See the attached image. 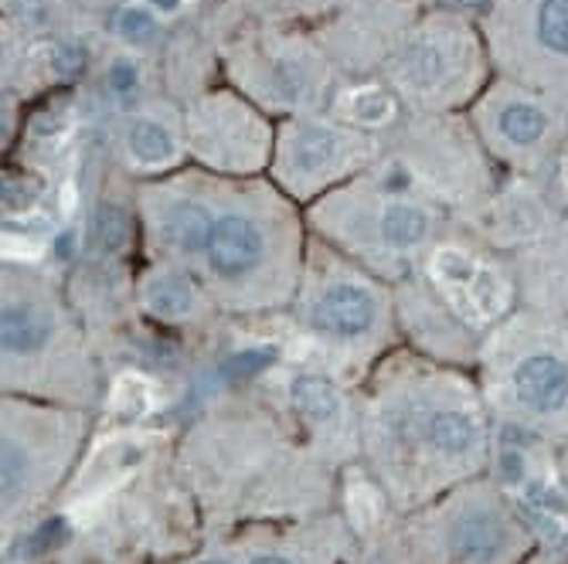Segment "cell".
<instances>
[{
  "mask_svg": "<svg viewBox=\"0 0 568 564\" xmlns=\"http://www.w3.org/2000/svg\"><path fill=\"white\" fill-rule=\"evenodd\" d=\"M385 435L402 442L398 449L426 445L443 459H470L484 449L480 419L459 404H398L385 416Z\"/></svg>",
  "mask_w": 568,
  "mask_h": 564,
  "instance_id": "cell-1",
  "label": "cell"
},
{
  "mask_svg": "<svg viewBox=\"0 0 568 564\" xmlns=\"http://www.w3.org/2000/svg\"><path fill=\"white\" fill-rule=\"evenodd\" d=\"M446 547L456 564H497L510 551V527L494 506L470 503L449 524Z\"/></svg>",
  "mask_w": 568,
  "mask_h": 564,
  "instance_id": "cell-2",
  "label": "cell"
},
{
  "mask_svg": "<svg viewBox=\"0 0 568 564\" xmlns=\"http://www.w3.org/2000/svg\"><path fill=\"white\" fill-rule=\"evenodd\" d=\"M514 398L531 416H558L568 408V365L551 353H531L510 375Z\"/></svg>",
  "mask_w": 568,
  "mask_h": 564,
  "instance_id": "cell-3",
  "label": "cell"
},
{
  "mask_svg": "<svg viewBox=\"0 0 568 564\" xmlns=\"http://www.w3.org/2000/svg\"><path fill=\"white\" fill-rule=\"evenodd\" d=\"M378 306L375 296L368 289H361L354 283H337L331 289H324V296L314 302V314H310V324H314L317 334L324 337H361L375 327Z\"/></svg>",
  "mask_w": 568,
  "mask_h": 564,
  "instance_id": "cell-4",
  "label": "cell"
},
{
  "mask_svg": "<svg viewBox=\"0 0 568 564\" xmlns=\"http://www.w3.org/2000/svg\"><path fill=\"white\" fill-rule=\"evenodd\" d=\"M263 232L242 215H225L212 228L209 263L222 279H242L263 263Z\"/></svg>",
  "mask_w": 568,
  "mask_h": 564,
  "instance_id": "cell-5",
  "label": "cell"
},
{
  "mask_svg": "<svg viewBox=\"0 0 568 564\" xmlns=\"http://www.w3.org/2000/svg\"><path fill=\"white\" fill-rule=\"evenodd\" d=\"M290 401L296 416L314 429H337L344 422V398L334 381L321 375H300L290 384Z\"/></svg>",
  "mask_w": 568,
  "mask_h": 564,
  "instance_id": "cell-6",
  "label": "cell"
},
{
  "mask_svg": "<svg viewBox=\"0 0 568 564\" xmlns=\"http://www.w3.org/2000/svg\"><path fill=\"white\" fill-rule=\"evenodd\" d=\"M0 340H4L8 357H31L48 347L51 320L44 310H34L28 302H8L0 314Z\"/></svg>",
  "mask_w": 568,
  "mask_h": 564,
  "instance_id": "cell-7",
  "label": "cell"
},
{
  "mask_svg": "<svg viewBox=\"0 0 568 564\" xmlns=\"http://www.w3.org/2000/svg\"><path fill=\"white\" fill-rule=\"evenodd\" d=\"M212 215L201 208L194 201H178L174 208H168L164 215V238L181 248V252H209V242H212Z\"/></svg>",
  "mask_w": 568,
  "mask_h": 564,
  "instance_id": "cell-8",
  "label": "cell"
},
{
  "mask_svg": "<svg viewBox=\"0 0 568 564\" xmlns=\"http://www.w3.org/2000/svg\"><path fill=\"white\" fill-rule=\"evenodd\" d=\"M341 150V136L327 126H306L300 130L296 143H293V167L300 174H317L324 167H331V161Z\"/></svg>",
  "mask_w": 568,
  "mask_h": 564,
  "instance_id": "cell-9",
  "label": "cell"
},
{
  "mask_svg": "<svg viewBox=\"0 0 568 564\" xmlns=\"http://www.w3.org/2000/svg\"><path fill=\"white\" fill-rule=\"evenodd\" d=\"M429 235V215L416 204H388L382 212V238L395 248H412Z\"/></svg>",
  "mask_w": 568,
  "mask_h": 564,
  "instance_id": "cell-10",
  "label": "cell"
},
{
  "mask_svg": "<svg viewBox=\"0 0 568 564\" xmlns=\"http://www.w3.org/2000/svg\"><path fill=\"white\" fill-rule=\"evenodd\" d=\"M146 306L158 317H168V320L187 317L191 306H194L191 283L181 273H161L158 279L146 286Z\"/></svg>",
  "mask_w": 568,
  "mask_h": 564,
  "instance_id": "cell-11",
  "label": "cell"
},
{
  "mask_svg": "<svg viewBox=\"0 0 568 564\" xmlns=\"http://www.w3.org/2000/svg\"><path fill=\"white\" fill-rule=\"evenodd\" d=\"M130 153L140 164H146V167H161V164H168L174 157V140H171V133L161 123L140 120L130 130Z\"/></svg>",
  "mask_w": 568,
  "mask_h": 564,
  "instance_id": "cell-12",
  "label": "cell"
},
{
  "mask_svg": "<svg viewBox=\"0 0 568 564\" xmlns=\"http://www.w3.org/2000/svg\"><path fill=\"white\" fill-rule=\"evenodd\" d=\"M405 79L412 85H419V89H433L443 82L446 75V55H443V48L433 44V41H419V44H412L405 51V65H402Z\"/></svg>",
  "mask_w": 568,
  "mask_h": 564,
  "instance_id": "cell-13",
  "label": "cell"
},
{
  "mask_svg": "<svg viewBox=\"0 0 568 564\" xmlns=\"http://www.w3.org/2000/svg\"><path fill=\"white\" fill-rule=\"evenodd\" d=\"M548 130V120L538 106H528V102H514L500 113V133L518 143V146H528L535 140H541V133Z\"/></svg>",
  "mask_w": 568,
  "mask_h": 564,
  "instance_id": "cell-14",
  "label": "cell"
},
{
  "mask_svg": "<svg viewBox=\"0 0 568 564\" xmlns=\"http://www.w3.org/2000/svg\"><path fill=\"white\" fill-rule=\"evenodd\" d=\"M130 238V218L120 204H99L92 218V242L102 252H120Z\"/></svg>",
  "mask_w": 568,
  "mask_h": 564,
  "instance_id": "cell-15",
  "label": "cell"
},
{
  "mask_svg": "<svg viewBox=\"0 0 568 564\" xmlns=\"http://www.w3.org/2000/svg\"><path fill=\"white\" fill-rule=\"evenodd\" d=\"M538 38L558 55H568V0H541Z\"/></svg>",
  "mask_w": 568,
  "mask_h": 564,
  "instance_id": "cell-16",
  "label": "cell"
},
{
  "mask_svg": "<svg viewBox=\"0 0 568 564\" xmlns=\"http://www.w3.org/2000/svg\"><path fill=\"white\" fill-rule=\"evenodd\" d=\"M270 361H273V350H270V347H260V350H242V353H235L232 361L222 368V375H225V378H232V381H242V378H248V375H260Z\"/></svg>",
  "mask_w": 568,
  "mask_h": 564,
  "instance_id": "cell-17",
  "label": "cell"
},
{
  "mask_svg": "<svg viewBox=\"0 0 568 564\" xmlns=\"http://www.w3.org/2000/svg\"><path fill=\"white\" fill-rule=\"evenodd\" d=\"M116 31L126 38V41H150L158 34V21H153L150 11L143 8H126L120 18H116Z\"/></svg>",
  "mask_w": 568,
  "mask_h": 564,
  "instance_id": "cell-18",
  "label": "cell"
},
{
  "mask_svg": "<svg viewBox=\"0 0 568 564\" xmlns=\"http://www.w3.org/2000/svg\"><path fill=\"white\" fill-rule=\"evenodd\" d=\"M436 273H439L446 283H459V286H474V279L480 276V273L474 269V263L467 259V255H459V252H439Z\"/></svg>",
  "mask_w": 568,
  "mask_h": 564,
  "instance_id": "cell-19",
  "label": "cell"
},
{
  "mask_svg": "<svg viewBox=\"0 0 568 564\" xmlns=\"http://www.w3.org/2000/svg\"><path fill=\"white\" fill-rule=\"evenodd\" d=\"M146 384L140 378H123L120 381V391H116V412L126 416V419H136L146 412Z\"/></svg>",
  "mask_w": 568,
  "mask_h": 564,
  "instance_id": "cell-20",
  "label": "cell"
},
{
  "mask_svg": "<svg viewBox=\"0 0 568 564\" xmlns=\"http://www.w3.org/2000/svg\"><path fill=\"white\" fill-rule=\"evenodd\" d=\"M388 113H392V99H388L385 92H378V89L361 92V95L354 99V116H357L361 123H385Z\"/></svg>",
  "mask_w": 568,
  "mask_h": 564,
  "instance_id": "cell-21",
  "label": "cell"
},
{
  "mask_svg": "<svg viewBox=\"0 0 568 564\" xmlns=\"http://www.w3.org/2000/svg\"><path fill=\"white\" fill-rule=\"evenodd\" d=\"M82 65H85V51H82V44L65 41V44L55 51V69H59V75L72 79V75H79V72H82Z\"/></svg>",
  "mask_w": 568,
  "mask_h": 564,
  "instance_id": "cell-22",
  "label": "cell"
},
{
  "mask_svg": "<svg viewBox=\"0 0 568 564\" xmlns=\"http://www.w3.org/2000/svg\"><path fill=\"white\" fill-rule=\"evenodd\" d=\"M11 11L24 28H44L48 24V8L44 0H11Z\"/></svg>",
  "mask_w": 568,
  "mask_h": 564,
  "instance_id": "cell-23",
  "label": "cell"
},
{
  "mask_svg": "<svg viewBox=\"0 0 568 564\" xmlns=\"http://www.w3.org/2000/svg\"><path fill=\"white\" fill-rule=\"evenodd\" d=\"M110 85H113V92H120V95H133V92H136V85H140L136 65H133V62H126V59L113 62V69H110Z\"/></svg>",
  "mask_w": 568,
  "mask_h": 564,
  "instance_id": "cell-24",
  "label": "cell"
},
{
  "mask_svg": "<svg viewBox=\"0 0 568 564\" xmlns=\"http://www.w3.org/2000/svg\"><path fill=\"white\" fill-rule=\"evenodd\" d=\"M276 85L283 89V95L296 99V95L303 92V85H306V75H303V69H300V65L283 62V65L276 69Z\"/></svg>",
  "mask_w": 568,
  "mask_h": 564,
  "instance_id": "cell-25",
  "label": "cell"
},
{
  "mask_svg": "<svg viewBox=\"0 0 568 564\" xmlns=\"http://www.w3.org/2000/svg\"><path fill=\"white\" fill-rule=\"evenodd\" d=\"M59 130H65V120H55V116H38L34 120V133H41V136H51Z\"/></svg>",
  "mask_w": 568,
  "mask_h": 564,
  "instance_id": "cell-26",
  "label": "cell"
},
{
  "mask_svg": "<svg viewBox=\"0 0 568 564\" xmlns=\"http://www.w3.org/2000/svg\"><path fill=\"white\" fill-rule=\"evenodd\" d=\"M248 564H296V561L286 557V554H255Z\"/></svg>",
  "mask_w": 568,
  "mask_h": 564,
  "instance_id": "cell-27",
  "label": "cell"
},
{
  "mask_svg": "<svg viewBox=\"0 0 568 564\" xmlns=\"http://www.w3.org/2000/svg\"><path fill=\"white\" fill-rule=\"evenodd\" d=\"M153 8H161V11H178V4L181 0H150Z\"/></svg>",
  "mask_w": 568,
  "mask_h": 564,
  "instance_id": "cell-28",
  "label": "cell"
},
{
  "mask_svg": "<svg viewBox=\"0 0 568 564\" xmlns=\"http://www.w3.org/2000/svg\"><path fill=\"white\" fill-rule=\"evenodd\" d=\"M194 564H232V561H222V557H204V561H194Z\"/></svg>",
  "mask_w": 568,
  "mask_h": 564,
  "instance_id": "cell-29",
  "label": "cell"
}]
</instances>
